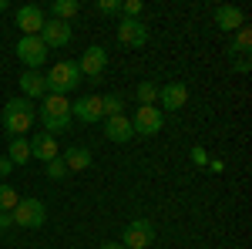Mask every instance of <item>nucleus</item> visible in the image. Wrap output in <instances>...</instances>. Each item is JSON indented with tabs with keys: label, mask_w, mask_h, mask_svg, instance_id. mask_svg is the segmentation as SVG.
I'll return each instance as SVG.
<instances>
[{
	"label": "nucleus",
	"mask_w": 252,
	"mask_h": 249,
	"mask_svg": "<svg viewBox=\"0 0 252 249\" xmlns=\"http://www.w3.org/2000/svg\"><path fill=\"white\" fill-rule=\"evenodd\" d=\"M44 105L37 108V118L44 121V132L51 135H64L67 128H71V101L61 95H44L40 98Z\"/></svg>",
	"instance_id": "nucleus-1"
},
{
	"label": "nucleus",
	"mask_w": 252,
	"mask_h": 249,
	"mask_svg": "<svg viewBox=\"0 0 252 249\" xmlns=\"http://www.w3.org/2000/svg\"><path fill=\"white\" fill-rule=\"evenodd\" d=\"M37 121V105L27 101V98H10L3 105V128L10 138H24L31 132V125Z\"/></svg>",
	"instance_id": "nucleus-2"
},
{
	"label": "nucleus",
	"mask_w": 252,
	"mask_h": 249,
	"mask_svg": "<svg viewBox=\"0 0 252 249\" xmlns=\"http://www.w3.org/2000/svg\"><path fill=\"white\" fill-rule=\"evenodd\" d=\"M44 84H47V95H61L67 98L74 88L81 84V71H78V61H58L47 74H44Z\"/></svg>",
	"instance_id": "nucleus-3"
},
{
	"label": "nucleus",
	"mask_w": 252,
	"mask_h": 249,
	"mask_svg": "<svg viewBox=\"0 0 252 249\" xmlns=\"http://www.w3.org/2000/svg\"><path fill=\"white\" fill-rule=\"evenodd\" d=\"M10 215H14V226L20 229H40L47 222V206L40 199H20Z\"/></svg>",
	"instance_id": "nucleus-4"
},
{
	"label": "nucleus",
	"mask_w": 252,
	"mask_h": 249,
	"mask_svg": "<svg viewBox=\"0 0 252 249\" xmlns=\"http://www.w3.org/2000/svg\"><path fill=\"white\" fill-rule=\"evenodd\" d=\"M161 125H165V115H161L158 105H138L135 118H131V132H135V135L152 138V135L161 132Z\"/></svg>",
	"instance_id": "nucleus-5"
},
{
	"label": "nucleus",
	"mask_w": 252,
	"mask_h": 249,
	"mask_svg": "<svg viewBox=\"0 0 252 249\" xmlns=\"http://www.w3.org/2000/svg\"><path fill=\"white\" fill-rule=\"evenodd\" d=\"M155 243V226H152V219H145V215H138L131 219L128 226H125V249H148Z\"/></svg>",
	"instance_id": "nucleus-6"
},
{
	"label": "nucleus",
	"mask_w": 252,
	"mask_h": 249,
	"mask_svg": "<svg viewBox=\"0 0 252 249\" xmlns=\"http://www.w3.org/2000/svg\"><path fill=\"white\" fill-rule=\"evenodd\" d=\"M17 58L27 64V71H37L40 64L47 61V44L40 40V34H34V37H20V40H17Z\"/></svg>",
	"instance_id": "nucleus-7"
},
{
	"label": "nucleus",
	"mask_w": 252,
	"mask_h": 249,
	"mask_svg": "<svg viewBox=\"0 0 252 249\" xmlns=\"http://www.w3.org/2000/svg\"><path fill=\"white\" fill-rule=\"evenodd\" d=\"M71 37H74V31H71V24H64V20L47 17V20H44V27H40V40L47 44V51H54V47H67Z\"/></svg>",
	"instance_id": "nucleus-8"
},
{
	"label": "nucleus",
	"mask_w": 252,
	"mask_h": 249,
	"mask_svg": "<svg viewBox=\"0 0 252 249\" xmlns=\"http://www.w3.org/2000/svg\"><path fill=\"white\" fill-rule=\"evenodd\" d=\"M104 68H108V51H104L101 44H91V47L78 58L81 77H97V74H104Z\"/></svg>",
	"instance_id": "nucleus-9"
},
{
	"label": "nucleus",
	"mask_w": 252,
	"mask_h": 249,
	"mask_svg": "<svg viewBox=\"0 0 252 249\" xmlns=\"http://www.w3.org/2000/svg\"><path fill=\"white\" fill-rule=\"evenodd\" d=\"M118 44H125V47H145L148 44V27L141 20L121 17V24H118Z\"/></svg>",
	"instance_id": "nucleus-10"
},
{
	"label": "nucleus",
	"mask_w": 252,
	"mask_h": 249,
	"mask_svg": "<svg viewBox=\"0 0 252 249\" xmlns=\"http://www.w3.org/2000/svg\"><path fill=\"white\" fill-rule=\"evenodd\" d=\"M185 101H189V88H185L182 81H168V84L158 88V105H161V111H178V108H185Z\"/></svg>",
	"instance_id": "nucleus-11"
},
{
	"label": "nucleus",
	"mask_w": 252,
	"mask_h": 249,
	"mask_svg": "<svg viewBox=\"0 0 252 249\" xmlns=\"http://www.w3.org/2000/svg\"><path fill=\"white\" fill-rule=\"evenodd\" d=\"M71 118H78L84 125H94L101 115V95H84V98H74L71 101Z\"/></svg>",
	"instance_id": "nucleus-12"
},
{
	"label": "nucleus",
	"mask_w": 252,
	"mask_h": 249,
	"mask_svg": "<svg viewBox=\"0 0 252 249\" xmlns=\"http://www.w3.org/2000/svg\"><path fill=\"white\" fill-rule=\"evenodd\" d=\"M44 10H40L37 3H24L17 10V27L24 31V37H34V34H40V27H44Z\"/></svg>",
	"instance_id": "nucleus-13"
},
{
	"label": "nucleus",
	"mask_w": 252,
	"mask_h": 249,
	"mask_svg": "<svg viewBox=\"0 0 252 249\" xmlns=\"http://www.w3.org/2000/svg\"><path fill=\"white\" fill-rule=\"evenodd\" d=\"M104 138L115 142V145H128L135 132H131V118L125 115H115V118H104Z\"/></svg>",
	"instance_id": "nucleus-14"
},
{
	"label": "nucleus",
	"mask_w": 252,
	"mask_h": 249,
	"mask_svg": "<svg viewBox=\"0 0 252 249\" xmlns=\"http://www.w3.org/2000/svg\"><path fill=\"white\" fill-rule=\"evenodd\" d=\"M215 27L225 34H235L239 27H246V14L232 3H222V7H215Z\"/></svg>",
	"instance_id": "nucleus-15"
},
{
	"label": "nucleus",
	"mask_w": 252,
	"mask_h": 249,
	"mask_svg": "<svg viewBox=\"0 0 252 249\" xmlns=\"http://www.w3.org/2000/svg\"><path fill=\"white\" fill-rule=\"evenodd\" d=\"M27 145H31V158H34V162H44V165L54 162V158L61 155L58 152V138H51V135H34Z\"/></svg>",
	"instance_id": "nucleus-16"
},
{
	"label": "nucleus",
	"mask_w": 252,
	"mask_h": 249,
	"mask_svg": "<svg viewBox=\"0 0 252 249\" xmlns=\"http://www.w3.org/2000/svg\"><path fill=\"white\" fill-rule=\"evenodd\" d=\"M17 84H20V98H27V101H37V98L47 95V84H44L40 71H24L17 77Z\"/></svg>",
	"instance_id": "nucleus-17"
},
{
	"label": "nucleus",
	"mask_w": 252,
	"mask_h": 249,
	"mask_svg": "<svg viewBox=\"0 0 252 249\" xmlns=\"http://www.w3.org/2000/svg\"><path fill=\"white\" fill-rule=\"evenodd\" d=\"M61 162L67 165V172H84V169H91L94 158H91V152H88L84 145H71L67 152L61 155Z\"/></svg>",
	"instance_id": "nucleus-18"
},
{
	"label": "nucleus",
	"mask_w": 252,
	"mask_h": 249,
	"mask_svg": "<svg viewBox=\"0 0 252 249\" xmlns=\"http://www.w3.org/2000/svg\"><path fill=\"white\" fill-rule=\"evenodd\" d=\"M249 51H252V31L249 27H239L235 37H232V44H229V58L232 61H246Z\"/></svg>",
	"instance_id": "nucleus-19"
},
{
	"label": "nucleus",
	"mask_w": 252,
	"mask_h": 249,
	"mask_svg": "<svg viewBox=\"0 0 252 249\" xmlns=\"http://www.w3.org/2000/svg\"><path fill=\"white\" fill-rule=\"evenodd\" d=\"M7 158H10V165H27V162H31V145H27V138H10Z\"/></svg>",
	"instance_id": "nucleus-20"
},
{
	"label": "nucleus",
	"mask_w": 252,
	"mask_h": 249,
	"mask_svg": "<svg viewBox=\"0 0 252 249\" xmlns=\"http://www.w3.org/2000/svg\"><path fill=\"white\" fill-rule=\"evenodd\" d=\"M81 10L78 0H58V3H51V17L54 20H64V24H71V17Z\"/></svg>",
	"instance_id": "nucleus-21"
},
{
	"label": "nucleus",
	"mask_w": 252,
	"mask_h": 249,
	"mask_svg": "<svg viewBox=\"0 0 252 249\" xmlns=\"http://www.w3.org/2000/svg\"><path fill=\"white\" fill-rule=\"evenodd\" d=\"M135 95H138V105H158V84L155 81H141L135 88Z\"/></svg>",
	"instance_id": "nucleus-22"
},
{
	"label": "nucleus",
	"mask_w": 252,
	"mask_h": 249,
	"mask_svg": "<svg viewBox=\"0 0 252 249\" xmlns=\"http://www.w3.org/2000/svg\"><path fill=\"white\" fill-rule=\"evenodd\" d=\"M101 115H104V118L125 115V101H121L118 95H101Z\"/></svg>",
	"instance_id": "nucleus-23"
},
{
	"label": "nucleus",
	"mask_w": 252,
	"mask_h": 249,
	"mask_svg": "<svg viewBox=\"0 0 252 249\" xmlns=\"http://www.w3.org/2000/svg\"><path fill=\"white\" fill-rule=\"evenodd\" d=\"M20 202V195L14 185H7V182H0V212H14V206Z\"/></svg>",
	"instance_id": "nucleus-24"
},
{
	"label": "nucleus",
	"mask_w": 252,
	"mask_h": 249,
	"mask_svg": "<svg viewBox=\"0 0 252 249\" xmlns=\"http://www.w3.org/2000/svg\"><path fill=\"white\" fill-rule=\"evenodd\" d=\"M44 172H47V178H54V182H61V178L67 175V165L61 162V155H58L54 162H47V165H44Z\"/></svg>",
	"instance_id": "nucleus-25"
},
{
	"label": "nucleus",
	"mask_w": 252,
	"mask_h": 249,
	"mask_svg": "<svg viewBox=\"0 0 252 249\" xmlns=\"http://www.w3.org/2000/svg\"><path fill=\"white\" fill-rule=\"evenodd\" d=\"M97 14H104V17L121 14V0H97Z\"/></svg>",
	"instance_id": "nucleus-26"
},
{
	"label": "nucleus",
	"mask_w": 252,
	"mask_h": 249,
	"mask_svg": "<svg viewBox=\"0 0 252 249\" xmlns=\"http://www.w3.org/2000/svg\"><path fill=\"white\" fill-rule=\"evenodd\" d=\"M138 14H141V0H121V17L138 20Z\"/></svg>",
	"instance_id": "nucleus-27"
},
{
	"label": "nucleus",
	"mask_w": 252,
	"mask_h": 249,
	"mask_svg": "<svg viewBox=\"0 0 252 249\" xmlns=\"http://www.w3.org/2000/svg\"><path fill=\"white\" fill-rule=\"evenodd\" d=\"M192 162L198 165V169H205V165H209V152H205L202 145H195V148H192Z\"/></svg>",
	"instance_id": "nucleus-28"
},
{
	"label": "nucleus",
	"mask_w": 252,
	"mask_h": 249,
	"mask_svg": "<svg viewBox=\"0 0 252 249\" xmlns=\"http://www.w3.org/2000/svg\"><path fill=\"white\" fill-rule=\"evenodd\" d=\"M10 172H14V165H10V158H7V155H0V178H7Z\"/></svg>",
	"instance_id": "nucleus-29"
},
{
	"label": "nucleus",
	"mask_w": 252,
	"mask_h": 249,
	"mask_svg": "<svg viewBox=\"0 0 252 249\" xmlns=\"http://www.w3.org/2000/svg\"><path fill=\"white\" fill-rule=\"evenodd\" d=\"M14 226V215L10 212H0V229H10Z\"/></svg>",
	"instance_id": "nucleus-30"
},
{
	"label": "nucleus",
	"mask_w": 252,
	"mask_h": 249,
	"mask_svg": "<svg viewBox=\"0 0 252 249\" xmlns=\"http://www.w3.org/2000/svg\"><path fill=\"white\" fill-rule=\"evenodd\" d=\"M209 169H212V172L219 175V172H222V169H225V165H222V162H215V158H209Z\"/></svg>",
	"instance_id": "nucleus-31"
},
{
	"label": "nucleus",
	"mask_w": 252,
	"mask_h": 249,
	"mask_svg": "<svg viewBox=\"0 0 252 249\" xmlns=\"http://www.w3.org/2000/svg\"><path fill=\"white\" fill-rule=\"evenodd\" d=\"M97 249H125V246H121V243H101Z\"/></svg>",
	"instance_id": "nucleus-32"
},
{
	"label": "nucleus",
	"mask_w": 252,
	"mask_h": 249,
	"mask_svg": "<svg viewBox=\"0 0 252 249\" xmlns=\"http://www.w3.org/2000/svg\"><path fill=\"white\" fill-rule=\"evenodd\" d=\"M7 7H10V3H7V0H0V10H7Z\"/></svg>",
	"instance_id": "nucleus-33"
}]
</instances>
